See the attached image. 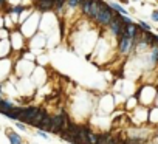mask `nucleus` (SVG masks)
Instances as JSON below:
<instances>
[{
    "label": "nucleus",
    "instance_id": "10",
    "mask_svg": "<svg viewBox=\"0 0 158 144\" xmlns=\"http://www.w3.org/2000/svg\"><path fill=\"white\" fill-rule=\"evenodd\" d=\"M67 3V0H53V9L54 11H62Z\"/></svg>",
    "mask_w": 158,
    "mask_h": 144
},
{
    "label": "nucleus",
    "instance_id": "16",
    "mask_svg": "<svg viewBox=\"0 0 158 144\" xmlns=\"http://www.w3.org/2000/svg\"><path fill=\"white\" fill-rule=\"evenodd\" d=\"M98 135H95V133H92V132H90L88 130V144H96L98 142Z\"/></svg>",
    "mask_w": 158,
    "mask_h": 144
},
{
    "label": "nucleus",
    "instance_id": "8",
    "mask_svg": "<svg viewBox=\"0 0 158 144\" xmlns=\"http://www.w3.org/2000/svg\"><path fill=\"white\" fill-rule=\"evenodd\" d=\"M78 141H79V144H88V130H87L85 127H81V129H79Z\"/></svg>",
    "mask_w": 158,
    "mask_h": 144
},
{
    "label": "nucleus",
    "instance_id": "17",
    "mask_svg": "<svg viewBox=\"0 0 158 144\" xmlns=\"http://www.w3.org/2000/svg\"><path fill=\"white\" fill-rule=\"evenodd\" d=\"M79 3H81V0H67V5L70 8H76V6H79Z\"/></svg>",
    "mask_w": 158,
    "mask_h": 144
},
{
    "label": "nucleus",
    "instance_id": "20",
    "mask_svg": "<svg viewBox=\"0 0 158 144\" xmlns=\"http://www.w3.org/2000/svg\"><path fill=\"white\" fill-rule=\"evenodd\" d=\"M121 20L126 23V25H129V23H133V22H132V19H130L129 16H123V14H121Z\"/></svg>",
    "mask_w": 158,
    "mask_h": 144
},
{
    "label": "nucleus",
    "instance_id": "18",
    "mask_svg": "<svg viewBox=\"0 0 158 144\" xmlns=\"http://www.w3.org/2000/svg\"><path fill=\"white\" fill-rule=\"evenodd\" d=\"M25 9V6H22V5H17V6H14L11 11L13 13H16V14H19V13H22V11H24Z\"/></svg>",
    "mask_w": 158,
    "mask_h": 144
},
{
    "label": "nucleus",
    "instance_id": "9",
    "mask_svg": "<svg viewBox=\"0 0 158 144\" xmlns=\"http://www.w3.org/2000/svg\"><path fill=\"white\" fill-rule=\"evenodd\" d=\"M79 129H81V127H78V126L68 123V127H67L65 130H67V133H68L70 136H73L75 139H78V136H79Z\"/></svg>",
    "mask_w": 158,
    "mask_h": 144
},
{
    "label": "nucleus",
    "instance_id": "6",
    "mask_svg": "<svg viewBox=\"0 0 158 144\" xmlns=\"http://www.w3.org/2000/svg\"><path fill=\"white\" fill-rule=\"evenodd\" d=\"M138 33H140V27L133 25V23H129V25H126V34H127L129 37L135 39Z\"/></svg>",
    "mask_w": 158,
    "mask_h": 144
},
{
    "label": "nucleus",
    "instance_id": "2",
    "mask_svg": "<svg viewBox=\"0 0 158 144\" xmlns=\"http://www.w3.org/2000/svg\"><path fill=\"white\" fill-rule=\"evenodd\" d=\"M107 5L102 2V0H90V17H96Z\"/></svg>",
    "mask_w": 158,
    "mask_h": 144
},
{
    "label": "nucleus",
    "instance_id": "7",
    "mask_svg": "<svg viewBox=\"0 0 158 144\" xmlns=\"http://www.w3.org/2000/svg\"><path fill=\"white\" fill-rule=\"evenodd\" d=\"M45 116H47V113L39 110V113H37V115L31 119V123H30V124H31V126H34V127H39V126H40V123L43 121V118H45Z\"/></svg>",
    "mask_w": 158,
    "mask_h": 144
},
{
    "label": "nucleus",
    "instance_id": "15",
    "mask_svg": "<svg viewBox=\"0 0 158 144\" xmlns=\"http://www.w3.org/2000/svg\"><path fill=\"white\" fill-rule=\"evenodd\" d=\"M8 136H9L11 144H22V139H20L19 135H16V133H8Z\"/></svg>",
    "mask_w": 158,
    "mask_h": 144
},
{
    "label": "nucleus",
    "instance_id": "22",
    "mask_svg": "<svg viewBox=\"0 0 158 144\" xmlns=\"http://www.w3.org/2000/svg\"><path fill=\"white\" fill-rule=\"evenodd\" d=\"M124 144H135V142H133V141H126Z\"/></svg>",
    "mask_w": 158,
    "mask_h": 144
},
{
    "label": "nucleus",
    "instance_id": "3",
    "mask_svg": "<svg viewBox=\"0 0 158 144\" xmlns=\"http://www.w3.org/2000/svg\"><path fill=\"white\" fill-rule=\"evenodd\" d=\"M132 43H133V39H132V37H129L127 34L119 36V51H121V53L129 51V48L132 46Z\"/></svg>",
    "mask_w": 158,
    "mask_h": 144
},
{
    "label": "nucleus",
    "instance_id": "11",
    "mask_svg": "<svg viewBox=\"0 0 158 144\" xmlns=\"http://www.w3.org/2000/svg\"><path fill=\"white\" fill-rule=\"evenodd\" d=\"M50 126H51V118H50V116H45L39 127H40L42 130H50Z\"/></svg>",
    "mask_w": 158,
    "mask_h": 144
},
{
    "label": "nucleus",
    "instance_id": "14",
    "mask_svg": "<svg viewBox=\"0 0 158 144\" xmlns=\"http://www.w3.org/2000/svg\"><path fill=\"white\" fill-rule=\"evenodd\" d=\"M110 139H112V136H110L108 133H104V135H101V136L98 138V142H96V144H108Z\"/></svg>",
    "mask_w": 158,
    "mask_h": 144
},
{
    "label": "nucleus",
    "instance_id": "13",
    "mask_svg": "<svg viewBox=\"0 0 158 144\" xmlns=\"http://www.w3.org/2000/svg\"><path fill=\"white\" fill-rule=\"evenodd\" d=\"M9 110H13V104H9V102H6V101H0V112L8 113Z\"/></svg>",
    "mask_w": 158,
    "mask_h": 144
},
{
    "label": "nucleus",
    "instance_id": "1",
    "mask_svg": "<svg viewBox=\"0 0 158 144\" xmlns=\"http://www.w3.org/2000/svg\"><path fill=\"white\" fill-rule=\"evenodd\" d=\"M113 14H115L113 9H112V8L107 5V6H105V8L95 17V19H96L98 23H101V25H108V23L112 22V19H113Z\"/></svg>",
    "mask_w": 158,
    "mask_h": 144
},
{
    "label": "nucleus",
    "instance_id": "4",
    "mask_svg": "<svg viewBox=\"0 0 158 144\" xmlns=\"http://www.w3.org/2000/svg\"><path fill=\"white\" fill-rule=\"evenodd\" d=\"M50 130L54 132V133H59V132L62 130V115H57V116H53V118H51Z\"/></svg>",
    "mask_w": 158,
    "mask_h": 144
},
{
    "label": "nucleus",
    "instance_id": "23",
    "mask_svg": "<svg viewBox=\"0 0 158 144\" xmlns=\"http://www.w3.org/2000/svg\"><path fill=\"white\" fill-rule=\"evenodd\" d=\"M119 2H124V3H127V2H129V0H119Z\"/></svg>",
    "mask_w": 158,
    "mask_h": 144
},
{
    "label": "nucleus",
    "instance_id": "19",
    "mask_svg": "<svg viewBox=\"0 0 158 144\" xmlns=\"http://www.w3.org/2000/svg\"><path fill=\"white\" fill-rule=\"evenodd\" d=\"M140 28H143V31H150V27L147 25L146 22H143V20L140 22Z\"/></svg>",
    "mask_w": 158,
    "mask_h": 144
},
{
    "label": "nucleus",
    "instance_id": "5",
    "mask_svg": "<svg viewBox=\"0 0 158 144\" xmlns=\"http://www.w3.org/2000/svg\"><path fill=\"white\" fill-rule=\"evenodd\" d=\"M36 6L40 11H50L53 9V0H36Z\"/></svg>",
    "mask_w": 158,
    "mask_h": 144
},
{
    "label": "nucleus",
    "instance_id": "21",
    "mask_svg": "<svg viewBox=\"0 0 158 144\" xmlns=\"http://www.w3.org/2000/svg\"><path fill=\"white\" fill-rule=\"evenodd\" d=\"M152 20H155V22H158V11L155 9L153 13H152Z\"/></svg>",
    "mask_w": 158,
    "mask_h": 144
},
{
    "label": "nucleus",
    "instance_id": "12",
    "mask_svg": "<svg viewBox=\"0 0 158 144\" xmlns=\"http://www.w3.org/2000/svg\"><path fill=\"white\" fill-rule=\"evenodd\" d=\"M108 6L113 9V11H116V13H119V14H123V16H127V11L121 6V5H118V3H108Z\"/></svg>",
    "mask_w": 158,
    "mask_h": 144
}]
</instances>
